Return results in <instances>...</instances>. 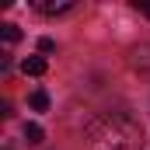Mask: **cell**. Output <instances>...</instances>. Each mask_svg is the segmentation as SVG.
<instances>
[{
    "mask_svg": "<svg viewBox=\"0 0 150 150\" xmlns=\"http://www.w3.org/2000/svg\"><path fill=\"white\" fill-rule=\"evenodd\" d=\"M21 70H25V74H28V77H42V74H45V70H49V63H45L42 56H28V59L21 63Z\"/></svg>",
    "mask_w": 150,
    "mask_h": 150,
    "instance_id": "obj_3",
    "label": "cell"
},
{
    "mask_svg": "<svg viewBox=\"0 0 150 150\" xmlns=\"http://www.w3.org/2000/svg\"><path fill=\"white\" fill-rule=\"evenodd\" d=\"M0 35H4L7 45H14V42H21V28H18V25H4V28H0Z\"/></svg>",
    "mask_w": 150,
    "mask_h": 150,
    "instance_id": "obj_6",
    "label": "cell"
},
{
    "mask_svg": "<svg viewBox=\"0 0 150 150\" xmlns=\"http://www.w3.org/2000/svg\"><path fill=\"white\" fill-rule=\"evenodd\" d=\"M28 108H32V112H45V108H49V94H45V91H32V94H28Z\"/></svg>",
    "mask_w": 150,
    "mask_h": 150,
    "instance_id": "obj_4",
    "label": "cell"
},
{
    "mask_svg": "<svg viewBox=\"0 0 150 150\" xmlns=\"http://www.w3.org/2000/svg\"><path fill=\"white\" fill-rule=\"evenodd\" d=\"M42 136H45V133H42L38 122H25V140H28V143H42Z\"/></svg>",
    "mask_w": 150,
    "mask_h": 150,
    "instance_id": "obj_5",
    "label": "cell"
},
{
    "mask_svg": "<svg viewBox=\"0 0 150 150\" xmlns=\"http://www.w3.org/2000/svg\"><path fill=\"white\" fill-rule=\"evenodd\" d=\"M52 49H56L52 38H38V52H52Z\"/></svg>",
    "mask_w": 150,
    "mask_h": 150,
    "instance_id": "obj_7",
    "label": "cell"
},
{
    "mask_svg": "<svg viewBox=\"0 0 150 150\" xmlns=\"http://www.w3.org/2000/svg\"><path fill=\"white\" fill-rule=\"evenodd\" d=\"M32 7L42 14H67L74 11V0H32Z\"/></svg>",
    "mask_w": 150,
    "mask_h": 150,
    "instance_id": "obj_2",
    "label": "cell"
},
{
    "mask_svg": "<svg viewBox=\"0 0 150 150\" xmlns=\"http://www.w3.org/2000/svg\"><path fill=\"white\" fill-rule=\"evenodd\" d=\"M87 136L98 150H136L143 143V129L126 112H105L87 122Z\"/></svg>",
    "mask_w": 150,
    "mask_h": 150,
    "instance_id": "obj_1",
    "label": "cell"
},
{
    "mask_svg": "<svg viewBox=\"0 0 150 150\" xmlns=\"http://www.w3.org/2000/svg\"><path fill=\"white\" fill-rule=\"evenodd\" d=\"M136 11H140V14H147V18H150V0H136Z\"/></svg>",
    "mask_w": 150,
    "mask_h": 150,
    "instance_id": "obj_8",
    "label": "cell"
}]
</instances>
